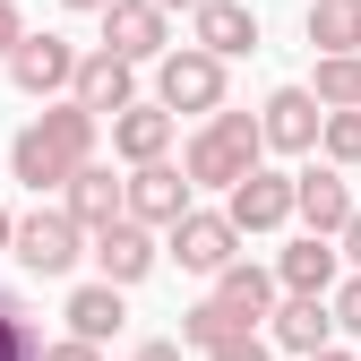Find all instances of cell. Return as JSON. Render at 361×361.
I'll list each match as a JSON object with an SVG mask.
<instances>
[{
	"label": "cell",
	"mask_w": 361,
	"mask_h": 361,
	"mask_svg": "<svg viewBox=\"0 0 361 361\" xmlns=\"http://www.w3.org/2000/svg\"><path fill=\"white\" fill-rule=\"evenodd\" d=\"M233 327H250V319H241V310H224L215 293H207L198 310H180V344H190V353H215V344L233 336Z\"/></svg>",
	"instance_id": "23"
},
{
	"label": "cell",
	"mask_w": 361,
	"mask_h": 361,
	"mask_svg": "<svg viewBox=\"0 0 361 361\" xmlns=\"http://www.w3.org/2000/svg\"><path fill=\"white\" fill-rule=\"evenodd\" d=\"M0 361H43V336H35L18 293H0Z\"/></svg>",
	"instance_id": "24"
},
{
	"label": "cell",
	"mask_w": 361,
	"mask_h": 361,
	"mask_svg": "<svg viewBox=\"0 0 361 361\" xmlns=\"http://www.w3.org/2000/svg\"><path fill=\"white\" fill-rule=\"evenodd\" d=\"M198 361H276V336H267V327H233V336H224L215 353H198Z\"/></svg>",
	"instance_id": "26"
},
{
	"label": "cell",
	"mask_w": 361,
	"mask_h": 361,
	"mask_svg": "<svg viewBox=\"0 0 361 361\" xmlns=\"http://www.w3.org/2000/svg\"><path fill=\"white\" fill-rule=\"evenodd\" d=\"M95 26H104L112 52H121V61H138V69L172 52V9H164V0H112Z\"/></svg>",
	"instance_id": "9"
},
{
	"label": "cell",
	"mask_w": 361,
	"mask_h": 361,
	"mask_svg": "<svg viewBox=\"0 0 361 361\" xmlns=\"http://www.w3.org/2000/svg\"><path fill=\"white\" fill-rule=\"evenodd\" d=\"M95 138H104V112H86L78 95H61V104H43L18 138H9V172L26 180L35 198L43 190H69V172L95 164Z\"/></svg>",
	"instance_id": "1"
},
{
	"label": "cell",
	"mask_w": 361,
	"mask_h": 361,
	"mask_svg": "<svg viewBox=\"0 0 361 361\" xmlns=\"http://www.w3.org/2000/svg\"><path fill=\"white\" fill-rule=\"evenodd\" d=\"M293 190H301V233H344L353 207H361L353 180H344V164H319V155L293 172Z\"/></svg>",
	"instance_id": "12"
},
{
	"label": "cell",
	"mask_w": 361,
	"mask_h": 361,
	"mask_svg": "<svg viewBox=\"0 0 361 361\" xmlns=\"http://www.w3.org/2000/svg\"><path fill=\"white\" fill-rule=\"evenodd\" d=\"M190 43L241 61V52H258V9H250V0H198V9H190Z\"/></svg>",
	"instance_id": "17"
},
{
	"label": "cell",
	"mask_w": 361,
	"mask_h": 361,
	"mask_svg": "<svg viewBox=\"0 0 361 361\" xmlns=\"http://www.w3.org/2000/svg\"><path fill=\"white\" fill-rule=\"evenodd\" d=\"M310 361H361V353H344V344H319V353H310Z\"/></svg>",
	"instance_id": "33"
},
{
	"label": "cell",
	"mask_w": 361,
	"mask_h": 361,
	"mask_svg": "<svg viewBox=\"0 0 361 361\" xmlns=\"http://www.w3.org/2000/svg\"><path fill=\"white\" fill-rule=\"evenodd\" d=\"M172 129H180V112L147 95V104L112 112V155H121V164H155V155H172Z\"/></svg>",
	"instance_id": "16"
},
{
	"label": "cell",
	"mask_w": 361,
	"mask_h": 361,
	"mask_svg": "<svg viewBox=\"0 0 361 361\" xmlns=\"http://www.w3.org/2000/svg\"><path fill=\"white\" fill-rule=\"evenodd\" d=\"M180 164H190V180H198V190H233L241 172H258V164H267V121L224 104V112H207V129H198V138L180 147Z\"/></svg>",
	"instance_id": "2"
},
{
	"label": "cell",
	"mask_w": 361,
	"mask_h": 361,
	"mask_svg": "<svg viewBox=\"0 0 361 361\" xmlns=\"http://www.w3.org/2000/svg\"><path fill=\"white\" fill-rule=\"evenodd\" d=\"M9 241H18V215H9V207H0V250H9Z\"/></svg>",
	"instance_id": "34"
},
{
	"label": "cell",
	"mask_w": 361,
	"mask_h": 361,
	"mask_svg": "<svg viewBox=\"0 0 361 361\" xmlns=\"http://www.w3.org/2000/svg\"><path fill=\"white\" fill-rule=\"evenodd\" d=\"M267 336H276V353H319V344H336V301L327 293H284L276 310H267Z\"/></svg>",
	"instance_id": "13"
},
{
	"label": "cell",
	"mask_w": 361,
	"mask_h": 361,
	"mask_svg": "<svg viewBox=\"0 0 361 361\" xmlns=\"http://www.w3.org/2000/svg\"><path fill=\"white\" fill-rule=\"evenodd\" d=\"M155 104H172V112H224V52L172 43V52L155 61Z\"/></svg>",
	"instance_id": "4"
},
{
	"label": "cell",
	"mask_w": 361,
	"mask_h": 361,
	"mask_svg": "<svg viewBox=\"0 0 361 361\" xmlns=\"http://www.w3.org/2000/svg\"><path fill=\"white\" fill-rule=\"evenodd\" d=\"M61 207L86 224V233H104V224L129 215V180H112L104 164H78V172H69V190H61Z\"/></svg>",
	"instance_id": "19"
},
{
	"label": "cell",
	"mask_w": 361,
	"mask_h": 361,
	"mask_svg": "<svg viewBox=\"0 0 361 361\" xmlns=\"http://www.w3.org/2000/svg\"><path fill=\"white\" fill-rule=\"evenodd\" d=\"M258 121H267V155H319L327 104L310 95V86H276V95L258 104Z\"/></svg>",
	"instance_id": "10"
},
{
	"label": "cell",
	"mask_w": 361,
	"mask_h": 361,
	"mask_svg": "<svg viewBox=\"0 0 361 361\" xmlns=\"http://www.w3.org/2000/svg\"><path fill=\"white\" fill-rule=\"evenodd\" d=\"M86 258H95V276H112V284H147L164 250H155V224L121 215V224H104V233H95V250H86Z\"/></svg>",
	"instance_id": "11"
},
{
	"label": "cell",
	"mask_w": 361,
	"mask_h": 361,
	"mask_svg": "<svg viewBox=\"0 0 361 361\" xmlns=\"http://www.w3.org/2000/svg\"><path fill=\"white\" fill-rule=\"evenodd\" d=\"M301 35H310V52H361V0H310Z\"/></svg>",
	"instance_id": "21"
},
{
	"label": "cell",
	"mask_w": 361,
	"mask_h": 361,
	"mask_svg": "<svg viewBox=\"0 0 361 361\" xmlns=\"http://www.w3.org/2000/svg\"><path fill=\"white\" fill-rule=\"evenodd\" d=\"M327 301H336V336H361V267H344V284Z\"/></svg>",
	"instance_id": "27"
},
{
	"label": "cell",
	"mask_w": 361,
	"mask_h": 361,
	"mask_svg": "<svg viewBox=\"0 0 361 361\" xmlns=\"http://www.w3.org/2000/svg\"><path fill=\"white\" fill-rule=\"evenodd\" d=\"M69 95H78L86 112H104V121H112V112L138 104V61H121L112 43H95V52L78 61V86H69Z\"/></svg>",
	"instance_id": "14"
},
{
	"label": "cell",
	"mask_w": 361,
	"mask_h": 361,
	"mask_svg": "<svg viewBox=\"0 0 361 361\" xmlns=\"http://www.w3.org/2000/svg\"><path fill=\"white\" fill-rule=\"evenodd\" d=\"M164 9H198V0H164Z\"/></svg>",
	"instance_id": "35"
},
{
	"label": "cell",
	"mask_w": 361,
	"mask_h": 361,
	"mask_svg": "<svg viewBox=\"0 0 361 361\" xmlns=\"http://www.w3.org/2000/svg\"><path fill=\"white\" fill-rule=\"evenodd\" d=\"M224 215H233L241 233H284V224H301V190H293V172L258 164V172H241L233 190H224Z\"/></svg>",
	"instance_id": "6"
},
{
	"label": "cell",
	"mask_w": 361,
	"mask_h": 361,
	"mask_svg": "<svg viewBox=\"0 0 361 361\" xmlns=\"http://www.w3.org/2000/svg\"><path fill=\"white\" fill-rule=\"evenodd\" d=\"M319 155H327V164H344V172H361V104L327 112V129H319Z\"/></svg>",
	"instance_id": "25"
},
{
	"label": "cell",
	"mask_w": 361,
	"mask_h": 361,
	"mask_svg": "<svg viewBox=\"0 0 361 361\" xmlns=\"http://www.w3.org/2000/svg\"><path fill=\"white\" fill-rule=\"evenodd\" d=\"M198 207V180H190V164H172V155H155V164H129V215L138 224H155V233H172L180 215Z\"/></svg>",
	"instance_id": "7"
},
{
	"label": "cell",
	"mask_w": 361,
	"mask_h": 361,
	"mask_svg": "<svg viewBox=\"0 0 361 361\" xmlns=\"http://www.w3.org/2000/svg\"><path fill=\"white\" fill-rule=\"evenodd\" d=\"M18 267H26V276H43V284H61L69 276V267L86 258V250H95V233H86V224L69 215V207H35V215H18Z\"/></svg>",
	"instance_id": "3"
},
{
	"label": "cell",
	"mask_w": 361,
	"mask_h": 361,
	"mask_svg": "<svg viewBox=\"0 0 361 361\" xmlns=\"http://www.w3.org/2000/svg\"><path fill=\"white\" fill-rule=\"evenodd\" d=\"M276 276H284V293H336V284H344V241H336V233L284 241V250H276Z\"/></svg>",
	"instance_id": "15"
},
{
	"label": "cell",
	"mask_w": 361,
	"mask_h": 361,
	"mask_svg": "<svg viewBox=\"0 0 361 361\" xmlns=\"http://www.w3.org/2000/svg\"><path fill=\"white\" fill-rule=\"evenodd\" d=\"M241 241H250V233H241V224L224 215V207H190V215H180L172 233H164V250H172L180 267H190V276H207V284H215L224 267L241 258Z\"/></svg>",
	"instance_id": "5"
},
{
	"label": "cell",
	"mask_w": 361,
	"mask_h": 361,
	"mask_svg": "<svg viewBox=\"0 0 361 361\" xmlns=\"http://www.w3.org/2000/svg\"><path fill=\"white\" fill-rule=\"evenodd\" d=\"M129 361H190V344H180V336H155V344H138Z\"/></svg>",
	"instance_id": "30"
},
{
	"label": "cell",
	"mask_w": 361,
	"mask_h": 361,
	"mask_svg": "<svg viewBox=\"0 0 361 361\" xmlns=\"http://www.w3.org/2000/svg\"><path fill=\"white\" fill-rule=\"evenodd\" d=\"M78 61H86V52H78L69 35H26L18 52H9V86L35 95V104H61L69 86H78Z\"/></svg>",
	"instance_id": "8"
},
{
	"label": "cell",
	"mask_w": 361,
	"mask_h": 361,
	"mask_svg": "<svg viewBox=\"0 0 361 361\" xmlns=\"http://www.w3.org/2000/svg\"><path fill=\"white\" fill-rule=\"evenodd\" d=\"M336 241H344V267H361V207H353V224H344Z\"/></svg>",
	"instance_id": "31"
},
{
	"label": "cell",
	"mask_w": 361,
	"mask_h": 361,
	"mask_svg": "<svg viewBox=\"0 0 361 361\" xmlns=\"http://www.w3.org/2000/svg\"><path fill=\"white\" fill-rule=\"evenodd\" d=\"M61 319H69V336H86V344H112L121 319H129V284H112V276L78 284V293L61 301Z\"/></svg>",
	"instance_id": "18"
},
{
	"label": "cell",
	"mask_w": 361,
	"mask_h": 361,
	"mask_svg": "<svg viewBox=\"0 0 361 361\" xmlns=\"http://www.w3.org/2000/svg\"><path fill=\"white\" fill-rule=\"evenodd\" d=\"M61 9H78V18H104V9H112V0H61Z\"/></svg>",
	"instance_id": "32"
},
{
	"label": "cell",
	"mask_w": 361,
	"mask_h": 361,
	"mask_svg": "<svg viewBox=\"0 0 361 361\" xmlns=\"http://www.w3.org/2000/svg\"><path fill=\"white\" fill-rule=\"evenodd\" d=\"M18 43H26V9H18V0H0V61H9Z\"/></svg>",
	"instance_id": "28"
},
{
	"label": "cell",
	"mask_w": 361,
	"mask_h": 361,
	"mask_svg": "<svg viewBox=\"0 0 361 361\" xmlns=\"http://www.w3.org/2000/svg\"><path fill=\"white\" fill-rule=\"evenodd\" d=\"M310 95H319L327 112L361 104V52H319V78H310Z\"/></svg>",
	"instance_id": "22"
},
{
	"label": "cell",
	"mask_w": 361,
	"mask_h": 361,
	"mask_svg": "<svg viewBox=\"0 0 361 361\" xmlns=\"http://www.w3.org/2000/svg\"><path fill=\"white\" fill-rule=\"evenodd\" d=\"M215 301H224V310H241V319L258 327L267 310L284 301V276H276V267H250V258H233V267L215 276Z\"/></svg>",
	"instance_id": "20"
},
{
	"label": "cell",
	"mask_w": 361,
	"mask_h": 361,
	"mask_svg": "<svg viewBox=\"0 0 361 361\" xmlns=\"http://www.w3.org/2000/svg\"><path fill=\"white\" fill-rule=\"evenodd\" d=\"M43 361H104V344H86V336H61V344H43Z\"/></svg>",
	"instance_id": "29"
}]
</instances>
